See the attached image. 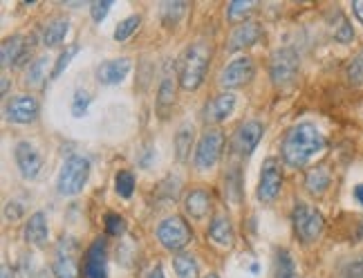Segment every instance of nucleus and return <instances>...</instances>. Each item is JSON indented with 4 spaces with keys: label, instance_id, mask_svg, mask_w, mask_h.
Masks as SVG:
<instances>
[{
    "label": "nucleus",
    "instance_id": "nucleus-27",
    "mask_svg": "<svg viewBox=\"0 0 363 278\" xmlns=\"http://www.w3.org/2000/svg\"><path fill=\"white\" fill-rule=\"evenodd\" d=\"M173 267L177 278H200V265L191 254H175Z\"/></svg>",
    "mask_w": 363,
    "mask_h": 278
},
{
    "label": "nucleus",
    "instance_id": "nucleus-29",
    "mask_svg": "<svg viewBox=\"0 0 363 278\" xmlns=\"http://www.w3.org/2000/svg\"><path fill=\"white\" fill-rule=\"evenodd\" d=\"M140 25H142V18L140 16H128V18H124L121 23L117 25V29H114V41H119V43L128 41V38L135 34Z\"/></svg>",
    "mask_w": 363,
    "mask_h": 278
},
{
    "label": "nucleus",
    "instance_id": "nucleus-21",
    "mask_svg": "<svg viewBox=\"0 0 363 278\" xmlns=\"http://www.w3.org/2000/svg\"><path fill=\"white\" fill-rule=\"evenodd\" d=\"M175 103V79L170 77V72H166L162 81H159L157 88V112L159 117H166L168 110L173 108Z\"/></svg>",
    "mask_w": 363,
    "mask_h": 278
},
{
    "label": "nucleus",
    "instance_id": "nucleus-10",
    "mask_svg": "<svg viewBox=\"0 0 363 278\" xmlns=\"http://www.w3.org/2000/svg\"><path fill=\"white\" fill-rule=\"evenodd\" d=\"M79 251L77 242L72 238H63L57 249V261L52 265V274L54 278H77L79 276V263L74 254Z\"/></svg>",
    "mask_w": 363,
    "mask_h": 278
},
{
    "label": "nucleus",
    "instance_id": "nucleus-28",
    "mask_svg": "<svg viewBox=\"0 0 363 278\" xmlns=\"http://www.w3.org/2000/svg\"><path fill=\"white\" fill-rule=\"evenodd\" d=\"M114 189L117 193H119L124 200L133 198V191H135V177L131 170H119V173L114 175Z\"/></svg>",
    "mask_w": 363,
    "mask_h": 278
},
{
    "label": "nucleus",
    "instance_id": "nucleus-41",
    "mask_svg": "<svg viewBox=\"0 0 363 278\" xmlns=\"http://www.w3.org/2000/svg\"><path fill=\"white\" fill-rule=\"evenodd\" d=\"M352 9H355V16L363 23V0H357V3L352 5Z\"/></svg>",
    "mask_w": 363,
    "mask_h": 278
},
{
    "label": "nucleus",
    "instance_id": "nucleus-16",
    "mask_svg": "<svg viewBox=\"0 0 363 278\" xmlns=\"http://www.w3.org/2000/svg\"><path fill=\"white\" fill-rule=\"evenodd\" d=\"M233 108H236V94H233V92H222V94H218L216 99H211L207 103L205 122H209V124L224 122L233 112Z\"/></svg>",
    "mask_w": 363,
    "mask_h": 278
},
{
    "label": "nucleus",
    "instance_id": "nucleus-25",
    "mask_svg": "<svg viewBox=\"0 0 363 278\" xmlns=\"http://www.w3.org/2000/svg\"><path fill=\"white\" fill-rule=\"evenodd\" d=\"M329 182H332V175H329V170L323 168V166H316L307 173L305 177V184H307V191L314 196H323L325 191L329 189Z\"/></svg>",
    "mask_w": 363,
    "mask_h": 278
},
{
    "label": "nucleus",
    "instance_id": "nucleus-35",
    "mask_svg": "<svg viewBox=\"0 0 363 278\" xmlns=\"http://www.w3.org/2000/svg\"><path fill=\"white\" fill-rule=\"evenodd\" d=\"M348 79L355 85H363V52L352 59V63L348 66Z\"/></svg>",
    "mask_w": 363,
    "mask_h": 278
},
{
    "label": "nucleus",
    "instance_id": "nucleus-23",
    "mask_svg": "<svg viewBox=\"0 0 363 278\" xmlns=\"http://www.w3.org/2000/svg\"><path fill=\"white\" fill-rule=\"evenodd\" d=\"M195 139V128L191 124H182L175 133V155L179 162H186L191 155V146H193Z\"/></svg>",
    "mask_w": 363,
    "mask_h": 278
},
{
    "label": "nucleus",
    "instance_id": "nucleus-7",
    "mask_svg": "<svg viewBox=\"0 0 363 278\" xmlns=\"http://www.w3.org/2000/svg\"><path fill=\"white\" fill-rule=\"evenodd\" d=\"M222 148H224V135L220 131H207L195 146V157H193L195 168L209 170L216 166L222 155Z\"/></svg>",
    "mask_w": 363,
    "mask_h": 278
},
{
    "label": "nucleus",
    "instance_id": "nucleus-24",
    "mask_svg": "<svg viewBox=\"0 0 363 278\" xmlns=\"http://www.w3.org/2000/svg\"><path fill=\"white\" fill-rule=\"evenodd\" d=\"M68 31H70V23L66 18L52 20V23L43 29V43H45L47 47H57V45H61L63 41H66Z\"/></svg>",
    "mask_w": 363,
    "mask_h": 278
},
{
    "label": "nucleus",
    "instance_id": "nucleus-39",
    "mask_svg": "<svg viewBox=\"0 0 363 278\" xmlns=\"http://www.w3.org/2000/svg\"><path fill=\"white\" fill-rule=\"evenodd\" d=\"M336 38L341 41V43H348L350 38H352V27L346 23L343 18L339 20V29H336Z\"/></svg>",
    "mask_w": 363,
    "mask_h": 278
},
{
    "label": "nucleus",
    "instance_id": "nucleus-42",
    "mask_svg": "<svg viewBox=\"0 0 363 278\" xmlns=\"http://www.w3.org/2000/svg\"><path fill=\"white\" fill-rule=\"evenodd\" d=\"M0 278H14L12 267H9L7 263H3V270H0Z\"/></svg>",
    "mask_w": 363,
    "mask_h": 278
},
{
    "label": "nucleus",
    "instance_id": "nucleus-15",
    "mask_svg": "<svg viewBox=\"0 0 363 278\" xmlns=\"http://www.w3.org/2000/svg\"><path fill=\"white\" fill-rule=\"evenodd\" d=\"M131 68H133L131 59H110V61H103L101 66L97 68V79L103 85L121 83L126 79V74L131 72Z\"/></svg>",
    "mask_w": 363,
    "mask_h": 278
},
{
    "label": "nucleus",
    "instance_id": "nucleus-43",
    "mask_svg": "<svg viewBox=\"0 0 363 278\" xmlns=\"http://www.w3.org/2000/svg\"><path fill=\"white\" fill-rule=\"evenodd\" d=\"M355 198H357V202L363 207V184H359L357 189H355Z\"/></svg>",
    "mask_w": 363,
    "mask_h": 278
},
{
    "label": "nucleus",
    "instance_id": "nucleus-12",
    "mask_svg": "<svg viewBox=\"0 0 363 278\" xmlns=\"http://www.w3.org/2000/svg\"><path fill=\"white\" fill-rule=\"evenodd\" d=\"M14 157H16V166L20 170V175L25 180H34L40 168H43V157L40 153L36 151L34 144L29 142H18L16 148H14Z\"/></svg>",
    "mask_w": 363,
    "mask_h": 278
},
{
    "label": "nucleus",
    "instance_id": "nucleus-17",
    "mask_svg": "<svg viewBox=\"0 0 363 278\" xmlns=\"http://www.w3.org/2000/svg\"><path fill=\"white\" fill-rule=\"evenodd\" d=\"M262 29L260 25L251 23V20H247V23H240L236 29L229 34V52H238V50H244V47H251L255 41L260 38Z\"/></svg>",
    "mask_w": 363,
    "mask_h": 278
},
{
    "label": "nucleus",
    "instance_id": "nucleus-5",
    "mask_svg": "<svg viewBox=\"0 0 363 278\" xmlns=\"http://www.w3.org/2000/svg\"><path fill=\"white\" fill-rule=\"evenodd\" d=\"M193 238V231H191L188 222L179 216L164 218L157 224V240L162 242V247L168 251H179L184 249L186 244Z\"/></svg>",
    "mask_w": 363,
    "mask_h": 278
},
{
    "label": "nucleus",
    "instance_id": "nucleus-38",
    "mask_svg": "<svg viewBox=\"0 0 363 278\" xmlns=\"http://www.w3.org/2000/svg\"><path fill=\"white\" fill-rule=\"evenodd\" d=\"M110 7H112V0H99V3H92L90 14H92L94 20H97V23H101V20L105 18V14L110 12Z\"/></svg>",
    "mask_w": 363,
    "mask_h": 278
},
{
    "label": "nucleus",
    "instance_id": "nucleus-4",
    "mask_svg": "<svg viewBox=\"0 0 363 278\" xmlns=\"http://www.w3.org/2000/svg\"><path fill=\"white\" fill-rule=\"evenodd\" d=\"M298 54L292 47H283V50H276L272 63H269V72H272V81L279 90H290L292 85L296 83L298 77Z\"/></svg>",
    "mask_w": 363,
    "mask_h": 278
},
{
    "label": "nucleus",
    "instance_id": "nucleus-11",
    "mask_svg": "<svg viewBox=\"0 0 363 278\" xmlns=\"http://www.w3.org/2000/svg\"><path fill=\"white\" fill-rule=\"evenodd\" d=\"M255 74L253 61L249 57H240L236 61H231L227 68L220 74V85L222 88H240V85L249 83Z\"/></svg>",
    "mask_w": 363,
    "mask_h": 278
},
{
    "label": "nucleus",
    "instance_id": "nucleus-40",
    "mask_svg": "<svg viewBox=\"0 0 363 278\" xmlns=\"http://www.w3.org/2000/svg\"><path fill=\"white\" fill-rule=\"evenodd\" d=\"M20 213H23V209H20L14 200L5 207V216H7V220H18V218H20Z\"/></svg>",
    "mask_w": 363,
    "mask_h": 278
},
{
    "label": "nucleus",
    "instance_id": "nucleus-19",
    "mask_svg": "<svg viewBox=\"0 0 363 278\" xmlns=\"http://www.w3.org/2000/svg\"><path fill=\"white\" fill-rule=\"evenodd\" d=\"M0 54H3V68L9 66H20L25 61L27 54V43L23 36H9L3 41V47H0Z\"/></svg>",
    "mask_w": 363,
    "mask_h": 278
},
{
    "label": "nucleus",
    "instance_id": "nucleus-34",
    "mask_svg": "<svg viewBox=\"0 0 363 278\" xmlns=\"http://www.w3.org/2000/svg\"><path fill=\"white\" fill-rule=\"evenodd\" d=\"M77 52H79L77 45H72V47H68L66 52H63V54L57 59V66L52 68V74H50V77H52V79H59L61 74H63V70H66V68L70 66V61L74 59V54H77Z\"/></svg>",
    "mask_w": 363,
    "mask_h": 278
},
{
    "label": "nucleus",
    "instance_id": "nucleus-1",
    "mask_svg": "<svg viewBox=\"0 0 363 278\" xmlns=\"http://www.w3.org/2000/svg\"><path fill=\"white\" fill-rule=\"evenodd\" d=\"M325 137L314 124H296L283 139V159L292 168H303L325 148Z\"/></svg>",
    "mask_w": 363,
    "mask_h": 278
},
{
    "label": "nucleus",
    "instance_id": "nucleus-8",
    "mask_svg": "<svg viewBox=\"0 0 363 278\" xmlns=\"http://www.w3.org/2000/svg\"><path fill=\"white\" fill-rule=\"evenodd\" d=\"M283 186V168L281 162L276 157H267L262 170H260V184H258V200L265 205H272V202L279 198Z\"/></svg>",
    "mask_w": 363,
    "mask_h": 278
},
{
    "label": "nucleus",
    "instance_id": "nucleus-14",
    "mask_svg": "<svg viewBox=\"0 0 363 278\" xmlns=\"http://www.w3.org/2000/svg\"><path fill=\"white\" fill-rule=\"evenodd\" d=\"M83 278H108V265H105V242L97 240L83 256Z\"/></svg>",
    "mask_w": 363,
    "mask_h": 278
},
{
    "label": "nucleus",
    "instance_id": "nucleus-46",
    "mask_svg": "<svg viewBox=\"0 0 363 278\" xmlns=\"http://www.w3.org/2000/svg\"><path fill=\"white\" fill-rule=\"evenodd\" d=\"M207 278H220V276H216V274H209Z\"/></svg>",
    "mask_w": 363,
    "mask_h": 278
},
{
    "label": "nucleus",
    "instance_id": "nucleus-2",
    "mask_svg": "<svg viewBox=\"0 0 363 278\" xmlns=\"http://www.w3.org/2000/svg\"><path fill=\"white\" fill-rule=\"evenodd\" d=\"M209 61H211V50L202 41L193 43V45H188L182 52V57L177 59V77L182 88L191 92L198 90L202 81H205Z\"/></svg>",
    "mask_w": 363,
    "mask_h": 278
},
{
    "label": "nucleus",
    "instance_id": "nucleus-31",
    "mask_svg": "<svg viewBox=\"0 0 363 278\" xmlns=\"http://www.w3.org/2000/svg\"><path fill=\"white\" fill-rule=\"evenodd\" d=\"M253 9H255L253 0H233V3L229 5V9H227V16L231 20H242L244 16H249Z\"/></svg>",
    "mask_w": 363,
    "mask_h": 278
},
{
    "label": "nucleus",
    "instance_id": "nucleus-3",
    "mask_svg": "<svg viewBox=\"0 0 363 278\" xmlns=\"http://www.w3.org/2000/svg\"><path fill=\"white\" fill-rule=\"evenodd\" d=\"M90 177V159L83 155H70L61 166L57 191L61 196H77Z\"/></svg>",
    "mask_w": 363,
    "mask_h": 278
},
{
    "label": "nucleus",
    "instance_id": "nucleus-22",
    "mask_svg": "<svg viewBox=\"0 0 363 278\" xmlns=\"http://www.w3.org/2000/svg\"><path fill=\"white\" fill-rule=\"evenodd\" d=\"M209 236L213 242H218L222 244V247H231L233 244V224L229 222V218H224V216H216L211 220V227H209Z\"/></svg>",
    "mask_w": 363,
    "mask_h": 278
},
{
    "label": "nucleus",
    "instance_id": "nucleus-6",
    "mask_svg": "<svg viewBox=\"0 0 363 278\" xmlns=\"http://www.w3.org/2000/svg\"><path fill=\"white\" fill-rule=\"evenodd\" d=\"M292 224H294L296 238L301 242H305V244L314 242L323 233V227H325L321 211H316L314 207H307V205H298L294 209Z\"/></svg>",
    "mask_w": 363,
    "mask_h": 278
},
{
    "label": "nucleus",
    "instance_id": "nucleus-36",
    "mask_svg": "<svg viewBox=\"0 0 363 278\" xmlns=\"http://www.w3.org/2000/svg\"><path fill=\"white\" fill-rule=\"evenodd\" d=\"M124 231H126L124 218L117 216V213H108V216H105V233H108V236H121Z\"/></svg>",
    "mask_w": 363,
    "mask_h": 278
},
{
    "label": "nucleus",
    "instance_id": "nucleus-37",
    "mask_svg": "<svg viewBox=\"0 0 363 278\" xmlns=\"http://www.w3.org/2000/svg\"><path fill=\"white\" fill-rule=\"evenodd\" d=\"M341 278H363V256L350 261L343 270H341Z\"/></svg>",
    "mask_w": 363,
    "mask_h": 278
},
{
    "label": "nucleus",
    "instance_id": "nucleus-13",
    "mask_svg": "<svg viewBox=\"0 0 363 278\" xmlns=\"http://www.w3.org/2000/svg\"><path fill=\"white\" fill-rule=\"evenodd\" d=\"M40 105L34 97L23 94V97H14L12 101L5 103V117L14 124H29L38 117Z\"/></svg>",
    "mask_w": 363,
    "mask_h": 278
},
{
    "label": "nucleus",
    "instance_id": "nucleus-18",
    "mask_svg": "<svg viewBox=\"0 0 363 278\" xmlns=\"http://www.w3.org/2000/svg\"><path fill=\"white\" fill-rule=\"evenodd\" d=\"M211 193L205 189H193V191H188L186 198H184V211L188 213L191 218H195V220H202V218H207L209 216V211H211Z\"/></svg>",
    "mask_w": 363,
    "mask_h": 278
},
{
    "label": "nucleus",
    "instance_id": "nucleus-32",
    "mask_svg": "<svg viewBox=\"0 0 363 278\" xmlns=\"http://www.w3.org/2000/svg\"><path fill=\"white\" fill-rule=\"evenodd\" d=\"M45 74H47V59H45V57H40V59H36V61L29 66V72H27V83H29V85H38L43 79H45Z\"/></svg>",
    "mask_w": 363,
    "mask_h": 278
},
{
    "label": "nucleus",
    "instance_id": "nucleus-47",
    "mask_svg": "<svg viewBox=\"0 0 363 278\" xmlns=\"http://www.w3.org/2000/svg\"><path fill=\"white\" fill-rule=\"evenodd\" d=\"M361 236H363V227H361Z\"/></svg>",
    "mask_w": 363,
    "mask_h": 278
},
{
    "label": "nucleus",
    "instance_id": "nucleus-30",
    "mask_svg": "<svg viewBox=\"0 0 363 278\" xmlns=\"http://www.w3.org/2000/svg\"><path fill=\"white\" fill-rule=\"evenodd\" d=\"M186 3L184 0H177V3H164L162 5V20L166 25H177V20L184 16Z\"/></svg>",
    "mask_w": 363,
    "mask_h": 278
},
{
    "label": "nucleus",
    "instance_id": "nucleus-45",
    "mask_svg": "<svg viewBox=\"0 0 363 278\" xmlns=\"http://www.w3.org/2000/svg\"><path fill=\"white\" fill-rule=\"evenodd\" d=\"M7 90H9V81L7 77H3V94H7Z\"/></svg>",
    "mask_w": 363,
    "mask_h": 278
},
{
    "label": "nucleus",
    "instance_id": "nucleus-33",
    "mask_svg": "<svg viewBox=\"0 0 363 278\" xmlns=\"http://www.w3.org/2000/svg\"><path fill=\"white\" fill-rule=\"evenodd\" d=\"M90 103H92V94L85 92V90H77L74 92V99H72V115L83 117L85 110L90 108Z\"/></svg>",
    "mask_w": 363,
    "mask_h": 278
},
{
    "label": "nucleus",
    "instance_id": "nucleus-9",
    "mask_svg": "<svg viewBox=\"0 0 363 278\" xmlns=\"http://www.w3.org/2000/svg\"><path fill=\"white\" fill-rule=\"evenodd\" d=\"M262 135H265V126L260 122H255V119L242 122L236 128V133H233V139H231L233 151L242 157H249L255 148H258Z\"/></svg>",
    "mask_w": 363,
    "mask_h": 278
},
{
    "label": "nucleus",
    "instance_id": "nucleus-20",
    "mask_svg": "<svg viewBox=\"0 0 363 278\" xmlns=\"http://www.w3.org/2000/svg\"><path fill=\"white\" fill-rule=\"evenodd\" d=\"M47 220H45V213L36 211L34 216H29L27 224H25V240L29 244H36V247H43L47 242Z\"/></svg>",
    "mask_w": 363,
    "mask_h": 278
},
{
    "label": "nucleus",
    "instance_id": "nucleus-26",
    "mask_svg": "<svg viewBox=\"0 0 363 278\" xmlns=\"http://www.w3.org/2000/svg\"><path fill=\"white\" fill-rule=\"evenodd\" d=\"M274 278H301L298 276V267L287 249L276 251V265H274Z\"/></svg>",
    "mask_w": 363,
    "mask_h": 278
},
{
    "label": "nucleus",
    "instance_id": "nucleus-44",
    "mask_svg": "<svg viewBox=\"0 0 363 278\" xmlns=\"http://www.w3.org/2000/svg\"><path fill=\"white\" fill-rule=\"evenodd\" d=\"M148 278H164V272H162V267H155V270L151 272V274H148Z\"/></svg>",
    "mask_w": 363,
    "mask_h": 278
}]
</instances>
